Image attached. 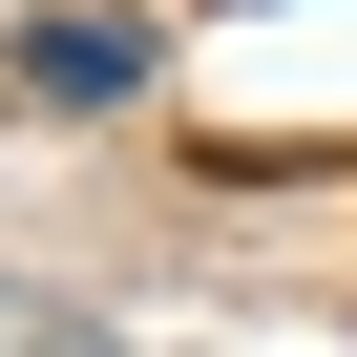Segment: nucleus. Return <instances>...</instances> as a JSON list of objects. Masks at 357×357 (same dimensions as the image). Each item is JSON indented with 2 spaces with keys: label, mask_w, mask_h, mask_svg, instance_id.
I'll list each match as a JSON object with an SVG mask.
<instances>
[{
  "label": "nucleus",
  "mask_w": 357,
  "mask_h": 357,
  "mask_svg": "<svg viewBox=\"0 0 357 357\" xmlns=\"http://www.w3.org/2000/svg\"><path fill=\"white\" fill-rule=\"evenodd\" d=\"M22 84L43 105H126L147 84V22H84V0H63V22H22Z\"/></svg>",
  "instance_id": "1"
}]
</instances>
